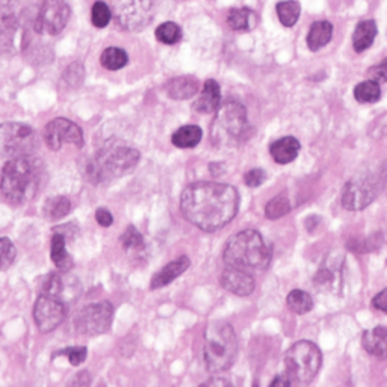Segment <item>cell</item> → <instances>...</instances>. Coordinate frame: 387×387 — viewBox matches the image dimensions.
I'll return each mask as SVG.
<instances>
[{
  "label": "cell",
  "mask_w": 387,
  "mask_h": 387,
  "mask_svg": "<svg viewBox=\"0 0 387 387\" xmlns=\"http://www.w3.org/2000/svg\"><path fill=\"white\" fill-rule=\"evenodd\" d=\"M237 208V191L218 181H196L184 191L180 198L185 218L204 232L223 229L235 218Z\"/></svg>",
  "instance_id": "obj_1"
},
{
  "label": "cell",
  "mask_w": 387,
  "mask_h": 387,
  "mask_svg": "<svg viewBox=\"0 0 387 387\" xmlns=\"http://www.w3.org/2000/svg\"><path fill=\"white\" fill-rule=\"evenodd\" d=\"M44 165L32 155L9 159L0 176V192L16 206L26 204L37 197L43 185Z\"/></svg>",
  "instance_id": "obj_2"
},
{
  "label": "cell",
  "mask_w": 387,
  "mask_h": 387,
  "mask_svg": "<svg viewBox=\"0 0 387 387\" xmlns=\"http://www.w3.org/2000/svg\"><path fill=\"white\" fill-rule=\"evenodd\" d=\"M140 152L124 142L112 141L105 144L91 157L86 176L93 184H109L130 173L140 162Z\"/></svg>",
  "instance_id": "obj_3"
},
{
  "label": "cell",
  "mask_w": 387,
  "mask_h": 387,
  "mask_svg": "<svg viewBox=\"0 0 387 387\" xmlns=\"http://www.w3.org/2000/svg\"><path fill=\"white\" fill-rule=\"evenodd\" d=\"M223 257L229 267L260 271L269 265L271 248L257 230L247 229L227 241Z\"/></svg>",
  "instance_id": "obj_4"
},
{
  "label": "cell",
  "mask_w": 387,
  "mask_h": 387,
  "mask_svg": "<svg viewBox=\"0 0 387 387\" xmlns=\"http://www.w3.org/2000/svg\"><path fill=\"white\" fill-rule=\"evenodd\" d=\"M237 339L233 327L224 321H213L204 332V363L212 374L230 369L236 359Z\"/></svg>",
  "instance_id": "obj_5"
},
{
  "label": "cell",
  "mask_w": 387,
  "mask_h": 387,
  "mask_svg": "<svg viewBox=\"0 0 387 387\" xmlns=\"http://www.w3.org/2000/svg\"><path fill=\"white\" fill-rule=\"evenodd\" d=\"M248 136L247 109L236 100L224 101L216 109L211 126V140L216 147H236Z\"/></svg>",
  "instance_id": "obj_6"
},
{
  "label": "cell",
  "mask_w": 387,
  "mask_h": 387,
  "mask_svg": "<svg viewBox=\"0 0 387 387\" xmlns=\"http://www.w3.org/2000/svg\"><path fill=\"white\" fill-rule=\"evenodd\" d=\"M284 363H286V374L292 381L309 384L320 372L322 354L315 344L309 340H300L288 349Z\"/></svg>",
  "instance_id": "obj_7"
},
{
  "label": "cell",
  "mask_w": 387,
  "mask_h": 387,
  "mask_svg": "<svg viewBox=\"0 0 387 387\" xmlns=\"http://www.w3.org/2000/svg\"><path fill=\"white\" fill-rule=\"evenodd\" d=\"M156 0H112L117 25L128 32L144 29L153 18Z\"/></svg>",
  "instance_id": "obj_8"
},
{
  "label": "cell",
  "mask_w": 387,
  "mask_h": 387,
  "mask_svg": "<svg viewBox=\"0 0 387 387\" xmlns=\"http://www.w3.org/2000/svg\"><path fill=\"white\" fill-rule=\"evenodd\" d=\"M35 149V132L28 124L5 123L0 126V157L14 159L32 155Z\"/></svg>",
  "instance_id": "obj_9"
},
{
  "label": "cell",
  "mask_w": 387,
  "mask_h": 387,
  "mask_svg": "<svg viewBox=\"0 0 387 387\" xmlns=\"http://www.w3.org/2000/svg\"><path fill=\"white\" fill-rule=\"evenodd\" d=\"M70 18V6L64 0H38L32 29L40 35H58Z\"/></svg>",
  "instance_id": "obj_10"
},
{
  "label": "cell",
  "mask_w": 387,
  "mask_h": 387,
  "mask_svg": "<svg viewBox=\"0 0 387 387\" xmlns=\"http://www.w3.org/2000/svg\"><path fill=\"white\" fill-rule=\"evenodd\" d=\"M113 307L109 301L89 304L79 312L74 320L76 330L84 336H99L106 333L112 324Z\"/></svg>",
  "instance_id": "obj_11"
},
{
  "label": "cell",
  "mask_w": 387,
  "mask_h": 387,
  "mask_svg": "<svg viewBox=\"0 0 387 387\" xmlns=\"http://www.w3.org/2000/svg\"><path fill=\"white\" fill-rule=\"evenodd\" d=\"M44 142L50 150L58 152L62 144H73L76 147H82L84 132L76 123L67 118H55L44 129Z\"/></svg>",
  "instance_id": "obj_12"
},
{
  "label": "cell",
  "mask_w": 387,
  "mask_h": 387,
  "mask_svg": "<svg viewBox=\"0 0 387 387\" xmlns=\"http://www.w3.org/2000/svg\"><path fill=\"white\" fill-rule=\"evenodd\" d=\"M67 316V304L50 295H40L33 307V320L41 333H50L58 328Z\"/></svg>",
  "instance_id": "obj_13"
},
{
  "label": "cell",
  "mask_w": 387,
  "mask_h": 387,
  "mask_svg": "<svg viewBox=\"0 0 387 387\" xmlns=\"http://www.w3.org/2000/svg\"><path fill=\"white\" fill-rule=\"evenodd\" d=\"M377 197V184L372 179H352L344 186L342 206L348 211H361L368 208Z\"/></svg>",
  "instance_id": "obj_14"
},
{
  "label": "cell",
  "mask_w": 387,
  "mask_h": 387,
  "mask_svg": "<svg viewBox=\"0 0 387 387\" xmlns=\"http://www.w3.org/2000/svg\"><path fill=\"white\" fill-rule=\"evenodd\" d=\"M82 292L81 281L74 276L68 274V271H60L50 274L44 280L43 293L58 298L60 301L70 304L79 298Z\"/></svg>",
  "instance_id": "obj_15"
},
{
  "label": "cell",
  "mask_w": 387,
  "mask_h": 387,
  "mask_svg": "<svg viewBox=\"0 0 387 387\" xmlns=\"http://www.w3.org/2000/svg\"><path fill=\"white\" fill-rule=\"evenodd\" d=\"M221 284L225 291L237 295V297H247V295L253 293L256 288L254 279L247 269L229 265L223 271Z\"/></svg>",
  "instance_id": "obj_16"
},
{
  "label": "cell",
  "mask_w": 387,
  "mask_h": 387,
  "mask_svg": "<svg viewBox=\"0 0 387 387\" xmlns=\"http://www.w3.org/2000/svg\"><path fill=\"white\" fill-rule=\"evenodd\" d=\"M20 28L18 0H0V38L13 41Z\"/></svg>",
  "instance_id": "obj_17"
},
{
  "label": "cell",
  "mask_w": 387,
  "mask_h": 387,
  "mask_svg": "<svg viewBox=\"0 0 387 387\" xmlns=\"http://www.w3.org/2000/svg\"><path fill=\"white\" fill-rule=\"evenodd\" d=\"M221 105V88L218 82L209 79L204 82L197 100L194 101V109L200 113H212Z\"/></svg>",
  "instance_id": "obj_18"
},
{
  "label": "cell",
  "mask_w": 387,
  "mask_h": 387,
  "mask_svg": "<svg viewBox=\"0 0 387 387\" xmlns=\"http://www.w3.org/2000/svg\"><path fill=\"white\" fill-rule=\"evenodd\" d=\"M301 150V144L293 136H284L279 141H274L269 147V153L272 159L280 165H286L293 162L298 157Z\"/></svg>",
  "instance_id": "obj_19"
},
{
  "label": "cell",
  "mask_w": 387,
  "mask_h": 387,
  "mask_svg": "<svg viewBox=\"0 0 387 387\" xmlns=\"http://www.w3.org/2000/svg\"><path fill=\"white\" fill-rule=\"evenodd\" d=\"M189 265H191V262L186 256H181L177 260L169 262V264L165 265L161 271L156 272L155 277L152 279L150 288L153 291H156V289H161V288L167 286V284L174 281L177 277L184 274V272L189 268Z\"/></svg>",
  "instance_id": "obj_20"
},
{
  "label": "cell",
  "mask_w": 387,
  "mask_h": 387,
  "mask_svg": "<svg viewBox=\"0 0 387 387\" xmlns=\"http://www.w3.org/2000/svg\"><path fill=\"white\" fill-rule=\"evenodd\" d=\"M361 345L371 356L387 359V325H378L366 330L361 337Z\"/></svg>",
  "instance_id": "obj_21"
},
{
  "label": "cell",
  "mask_w": 387,
  "mask_h": 387,
  "mask_svg": "<svg viewBox=\"0 0 387 387\" xmlns=\"http://www.w3.org/2000/svg\"><path fill=\"white\" fill-rule=\"evenodd\" d=\"M167 94L174 100H186L196 96L200 89V84L192 76H180L169 81L165 86Z\"/></svg>",
  "instance_id": "obj_22"
},
{
  "label": "cell",
  "mask_w": 387,
  "mask_h": 387,
  "mask_svg": "<svg viewBox=\"0 0 387 387\" xmlns=\"http://www.w3.org/2000/svg\"><path fill=\"white\" fill-rule=\"evenodd\" d=\"M377 23L374 20L360 21L354 33H352V49L357 53L368 50L377 37Z\"/></svg>",
  "instance_id": "obj_23"
},
{
  "label": "cell",
  "mask_w": 387,
  "mask_h": 387,
  "mask_svg": "<svg viewBox=\"0 0 387 387\" xmlns=\"http://www.w3.org/2000/svg\"><path fill=\"white\" fill-rule=\"evenodd\" d=\"M332 37H333L332 23L327 20L315 21L309 33H307V45H309L310 50L316 52L332 41Z\"/></svg>",
  "instance_id": "obj_24"
},
{
  "label": "cell",
  "mask_w": 387,
  "mask_h": 387,
  "mask_svg": "<svg viewBox=\"0 0 387 387\" xmlns=\"http://www.w3.org/2000/svg\"><path fill=\"white\" fill-rule=\"evenodd\" d=\"M227 25L237 32L252 30L257 25V16L248 8H233L227 14Z\"/></svg>",
  "instance_id": "obj_25"
},
{
  "label": "cell",
  "mask_w": 387,
  "mask_h": 387,
  "mask_svg": "<svg viewBox=\"0 0 387 387\" xmlns=\"http://www.w3.org/2000/svg\"><path fill=\"white\" fill-rule=\"evenodd\" d=\"M50 254L55 267L60 271H70L73 267V259L68 254L65 248V236L60 232H56L52 237V247Z\"/></svg>",
  "instance_id": "obj_26"
},
{
  "label": "cell",
  "mask_w": 387,
  "mask_h": 387,
  "mask_svg": "<svg viewBox=\"0 0 387 387\" xmlns=\"http://www.w3.org/2000/svg\"><path fill=\"white\" fill-rule=\"evenodd\" d=\"M203 132L198 126H194V124H188V126L180 128L176 130L172 136V141L179 149H192V147L198 145L201 141Z\"/></svg>",
  "instance_id": "obj_27"
},
{
  "label": "cell",
  "mask_w": 387,
  "mask_h": 387,
  "mask_svg": "<svg viewBox=\"0 0 387 387\" xmlns=\"http://www.w3.org/2000/svg\"><path fill=\"white\" fill-rule=\"evenodd\" d=\"M72 211V203L67 197H53L49 198L44 204L43 213L47 220H61L64 216H67Z\"/></svg>",
  "instance_id": "obj_28"
},
{
  "label": "cell",
  "mask_w": 387,
  "mask_h": 387,
  "mask_svg": "<svg viewBox=\"0 0 387 387\" xmlns=\"http://www.w3.org/2000/svg\"><path fill=\"white\" fill-rule=\"evenodd\" d=\"M129 56L120 47H108L100 56V64L103 65L109 72L121 70L128 65Z\"/></svg>",
  "instance_id": "obj_29"
},
{
  "label": "cell",
  "mask_w": 387,
  "mask_h": 387,
  "mask_svg": "<svg viewBox=\"0 0 387 387\" xmlns=\"http://www.w3.org/2000/svg\"><path fill=\"white\" fill-rule=\"evenodd\" d=\"M276 11L281 25L284 28H292L300 18L301 6L298 2H295V0H284V2L277 4Z\"/></svg>",
  "instance_id": "obj_30"
},
{
  "label": "cell",
  "mask_w": 387,
  "mask_h": 387,
  "mask_svg": "<svg viewBox=\"0 0 387 387\" xmlns=\"http://www.w3.org/2000/svg\"><path fill=\"white\" fill-rule=\"evenodd\" d=\"M288 307L297 315H305L313 309V300L309 293L301 289H293L286 298Z\"/></svg>",
  "instance_id": "obj_31"
},
{
  "label": "cell",
  "mask_w": 387,
  "mask_h": 387,
  "mask_svg": "<svg viewBox=\"0 0 387 387\" xmlns=\"http://www.w3.org/2000/svg\"><path fill=\"white\" fill-rule=\"evenodd\" d=\"M354 97L359 103H375V101H378L381 97V88L378 82L369 79V81L360 82L356 85Z\"/></svg>",
  "instance_id": "obj_32"
},
{
  "label": "cell",
  "mask_w": 387,
  "mask_h": 387,
  "mask_svg": "<svg viewBox=\"0 0 387 387\" xmlns=\"http://www.w3.org/2000/svg\"><path fill=\"white\" fill-rule=\"evenodd\" d=\"M155 35H156L157 41L172 45V44H176L180 41L181 29L174 21H165V23H162L161 26H157Z\"/></svg>",
  "instance_id": "obj_33"
},
{
  "label": "cell",
  "mask_w": 387,
  "mask_h": 387,
  "mask_svg": "<svg viewBox=\"0 0 387 387\" xmlns=\"http://www.w3.org/2000/svg\"><path fill=\"white\" fill-rule=\"evenodd\" d=\"M291 212V203L284 196H277L268 201L265 208V215L269 220H279L281 216Z\"/></svg>",
  "instance_id": "obj_34"
},
{
  "label": "cell",
  "mask_w": 387,
  "mask_h": 387,
  "mask_svg": "<svg viewBox=\"0 0 387 387\" xmlns=\"http://www.w3.org/2000/svg\"><path fill=\"white\" fill-rule=\"evenodd\" d=\"M120 241L126 252H140V249L144 248V237L140 233V230H136V227L133 225H129L128 229L124 230Z\"/></svg>",
  "instance_id": "obj_35"
},
{
  "label": "cell",
  "mask_w": 387,
  "mask_h": 387,
  "mask_svg": "<svg viewBox=\"0 0 387 387\" xmlns=\"http://www.w3.org/2000/svg\"><path fill=\"white\" fill-rule=\"evenodd\" d=\"M112 20V11L105 2H96L91 9V21L96 28H106Z\"/></svg>",
  "instance_id": "obj_36"
},
{
  "label": "cell",
  "mask_w": 387,
  "mask_h": 387,
  "mask_svg": "<svg viewBox=\"0 0 387 387\" xmlns=\"http://www.w3.org/2000/svg\"><path fill=\"white\" fill-rule=\"evenodd\" d=\"M17 249L8 237H0V271L8 269L14 264Z\"/></svg>",
  "instance_id": "obj_37"
},
{
  "label": "cell",
  "mask_w": 387,
  "mask_h": 387,
  "mask_svg": "<svg viewBox=\"0 0 387 387\" xmlns=\"http://www.w3.org/2000/svg\"><path fill=\"white\" fill-rule=\"evenodd\" d=\"M86 354H88V352H86L85 347H70V348H65V349L55 352L53 359L60 357V356H65L68 360H70V363L73 366H79L81 363L85 361Z\"/></svg>",
  "instance_id": "obj_38"
},
{
  "label": "cell",
  "mask_w": 387,
  "mask_h": 387,
  "mask_svg": "<svg viewBox=\"0 0 387 387\" xmlns=\"http://www.w3.org/2000/svg\"><path fill=\"white\" fill-rule=\"evenodd\" d=\"M64 77H65V81L70 84L72 86H81V84L84 81V67L79 62L72 64L65 70Z\"/></svg>",
  "instance_id": "obj_39"
},
{
  "label": "cell",
  "mask_w": 387,
  "mask_h": 387,
  "mask_svg": "<svg viewBox=\"0 0 387 387\" xmlns=\"http://www.w3.org/2000/svg\"><path fill=\"white\" fill-rule=\"evenodd\" d=\"M267 179V173L264 172L262 168H253L249 169V172L245 174L244 180H245V185L249 186V188H257L260 186L262 184H264Z\"/></svg>",
  "instance_id": "obj_40"
},
{
  "label": "cell",
  "mask_w": 387,
  "mask_h": 387,
  "mask_svg": "<svg viewBox=\"0 0 387 387\" xmlns=\"http://www.w3.org/2000/svg\"><path fill=\"white\" fill-rule=\"evenodd\" d=\"M368 76H369V79H372V81L378 82V84L387 82V58L383 60L380 64L369 68Z\"/></svg>",
  "instance_id": "obj_41"
},
{
  "label": "cell",
  "mask_w": 387,
  "mask_h": 387,
  "mask_svg": "<svg viewBox=\"0 0 387 387\" xmlns=\"http://www.w3.org/2000/svg\"><path fill=\"white\" fill-rule=\"evenodd\" d=\"M372 305L377 310L387 313V288L383 289L380 293L375 295V297L372 298Z\"/></svg>",
  "instance_id": "obj_42"
},
{
  "label": "cell",
  "mask_w": 387,
  "mask_h": 387,
  "mask_svg": "<svg viewBox=\"0 0 387 387\" xmlns=\"http://www.w3.org/2000/svg\"><path fill=\"white\" fill-rule=\"evenodd\" d=\"M96 220H97V223H99L101 227H111L112 223H113V218H112L111 212L106 211V209H103V208L97 209V212H96Z\"/></svg>",
  "instance_id": "obj_43"
},
{
  "label": "cell",
  "mask_w": 387,
  "mask_h": 387,
  "mask_svg": "<svg viewBox=\"0 0 387 387\" xmlns=\"http://www.w3.org/2000/svg\"><path fill=\"white\" fill-rule=\"evenodd\" d=\"M292 383L291 377L286 374V375H280V377H277L274 381L271 383V387H276V386H289Z\"/></svg>",
  "instance_id": "obj_44"
},
{
  "label": "cell",
  "mask_w": 387,
  "mask_h": 387,
  "mask_svg": "<svg viewBox=\"0 0 387 387\" xmlns=\"http://www.w3.org/2000/svg\"><path fill=\"white\" fill-rule=\"evenodd\" d=\"M216 384H220V386H229L230 383L229 381H225L223 378H212L209 381L204 383V386H216Z\"/></svg>",
  "instance_id": "obj_45"
}]
</instances>
